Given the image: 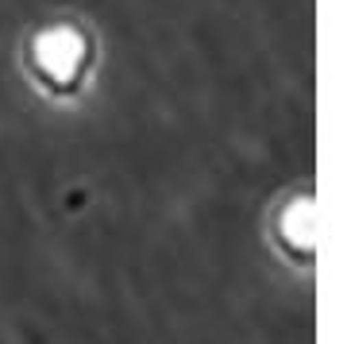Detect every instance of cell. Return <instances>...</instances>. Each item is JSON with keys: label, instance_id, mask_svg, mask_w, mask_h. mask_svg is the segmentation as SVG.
Returning a JSON list of instances; mask_svg holds the SVG:
<instances>
[{"label": "cell", "instance_id": "cell-1", "mask_svg": "<svg viewBox=\"0 0 351 344\" xmlns=\"http://www.w3.org/2000/svg\"><path fill=\"white\" fill-rule=\"evenodd\" d=\"M27 82L58 104L82 101L97 70V35L82 20H51L27 32L20 51Z\"/></svg>", "mask_w": 351, "mask_h": 344}]
</instances>
